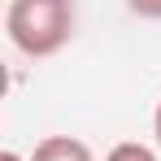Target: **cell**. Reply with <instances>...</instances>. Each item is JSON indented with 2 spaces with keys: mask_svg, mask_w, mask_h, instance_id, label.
Here are the masks:
<instances>
[{
  "mask_svg": "<svg viewBox=\"0 0 161 161\" xmlns=\"http://www.w3.org/2000/svg\"><path fill=\"white\" fill-rule=\"evenodd\" d=\"M4 31L22 57H53L74 35V9L70 0H13Z\"/></svg>",
  "mask_w": 161,
  "mask_h": 161,
  "instance_id": "cell-1",
  "label": "cell"
},
{
  "mask_svg": "<svg viewBox=\"0 0 161 161\" xmlns=\"http://www.w3.org/2000/svg\"><path fill=\"white\" fill-rule=\"evenodd\" d=\"M31 161H96L92 148L83 139H70V135H48L35 144V157Z\"/></svg>",
  "mask_w": 161,
  "mask_h": 161,
  "instance_id": "cell-2",
  "label": "cell"
},
{
  "mask_svg": "<svg viewBox=\"0 0 161 161\" xmlns=\"http://www.w3.org/2000/svg\"><path fill=\"white\" fill-rule=\"evenodd\" d=\"M105 161H157V153H153V148H144V144H118Z\"/></svg>",
  "mask_w": 161,
  "mask_h": 161,
  "instance_id": "cell-3",
  "label": "cell"
},
{
  "mask_svg": "<svg viewBox=\"0 0 161 161\" xmlns=\"http://www.w3.org/2000/svg\"><path fill=\"white\" fill-rule=\"evenodd\" d=\"M131 4V13H139V18H161V0H126Z\"/></svg>",
  "mask_w": 161,
  "mask_h": 161,
  "instance_id": "cell-4",
  "label": "cell"
},
{
  "mask_svg": "<svg viewBox=\"0 0 161 161\" xmlns=\"http://www.w3.org/2000/svg\"><path fill=\"white\" fill-rule=\"evenodd\" d=\"M153 135H157V144H161V105H157V113H153Z\"/></svg>",
  "mask_w": 161,
  "mask_h": 161,
  "instance_id": "cell-5",
  "label": "cell"
},
{
  "mask_svg": "<svg viewBox=\"0 0 161 161\" xmlns=\"http://www.w3.org/2000/svg\"><path fill=\"white\" fill-rule=\"evenodd\" d=\"M0 161H22V157H18V153H0Z\"/></svg>",
  "mask_w": 161,
  "mask_h": 161,
  "instance_id": "cell-6",
  "label": "cell"
}]
</instances>
